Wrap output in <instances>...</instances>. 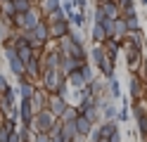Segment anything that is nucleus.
<instances>
[{
	"label": "nucleus",
	"instance_id": "obj_13",
	"mask_svg": "<svg viewBox=\"0 0 147 142\" xmlns=\"http://www.w3.org/2000/svg\"><path fill=\"white\" fill-rule=\"evenodd\" d=\"M22 92H24V97H31V95H33V88H31L29 83H24V85H22Z\"/></svg>",
	"mask_w": 147,
	"mask_h": 142
},
{
	"label": "nucleus",
	"instance_id": "obj_2",
	"mask_svg": "<svg viewBox=\"0 0 147 142\" xmlns=\"http://www.w3.org/2000/svg\"><path fill=\"white\" fill-rule=\"evenodd\" d=\"M22 111H24V114H22V116H24V121H26V123H31V97H26V100H24Z\"/></svg>",
	"mask_w": 147,
	"mask_h": 142
},
{
	"label": "nucleus",
	"instance_id": "obj_14",
	"mask_svg": "<svg viewBox=\"0 0 147 142\" xmlns=\"http://www.w3.org/2000/svg\"><path fill=\"white\" fill-rule=\"evenodd\" d=\"M128 26H131V28H138V19H135L133 12H128Z\"/></svg>",
	"mask_w": 147,
	"mask_h": 142
},
{
	"label": "nucleus",
	"instance_id": "obj_9",
	"mask_svg": "<svg viewBox=\"0 0 147 142\" xmlns=\"http://www.w3.org/2000/svg\"><path fill=\"white\" fill-rule=\"evenodd\" d=\"M138 121H140V130L147 135V116H145V114H142L140 109H138Z\"/></svg>",
	"mask_w": 147,
	"mask_h": 142
},
{
	"label": "nucleus",
	"instance_id": "obj_19",
	"mask_svg": "<svg viewBox=\"0 0 147 142\" xmlns=\"http://www.w3.org/2000/svg\"><path fill=\"white\" fill-rule=\"evenodd\" d=\"M112 92H114V97H119V85H116V81H112Z\"/></svg>",
	"mask_w": 147,
	"mask_h": 142
},
{
	"label": "nucleus",
	"instance_id": "obj_17",
	"mask_svg": "<svg viewBox=\"0 0 147 142\" xmlns=\"http://www.w3.org/2000/svg\"><path fill=\"white\" fill-rule=\"evenodd\" d=\"M105 116L112 118V116H114V107H105Z\"/></svg>",
	"mask_w": 147,
	"mask_h": 142
},
{
	"label": "nucleus",
	"instance_id": "obj_1",
	"mask_svg": "<svg viewBox=\"0 0 147 142\" xmlns=\"http://www.w3.org/2000/svg\"><path fill=\"white\" fill-rule=\"evenodd\" d=\"M19 22H22L24 26H29V28H36V14H33V12H24V14L19 17Z\"/></svg>",
	"mask_w": 147,
	"mask_h": 142
},
{
	"label": "nucleus",
	"instance_id": "obj_18",
	"mask_svg": "<svg viewBox=\"0 0 147 142\" xmlns=\"http://www.w3.org/2000/svg\"><path fill=\"white\" fill-rule=\"evenodd\" d=\"M64 3V9H67V12H71V5H74V0H62Z\"/></svg>",
	"mask_w": 147,
	"mask_h": 142
},
{
	"label": "nucleus",
	"instance_id": "obj_25",
	"mask_svg": "<svg viewBox=\"0 0 147 142\" xmlns=\"http://www.w3.org/2000/svg\"><path fill=\"white\" fill-rule=\"evenodd\" d=\"M100 142H105V140H100Z\"/></svg>",
	"mask_w": 147,
	"mask_h": 142
},
{
	"label": "nucleus",
	"instance_id": "obj_22",
	"mask_svg": "<svg viewBox=\"0 0 147 142\" xmlns=\"http://www.w3.org/2000/svg\"><path fill=\"white\" fill-rule=\"evenodd\" d=\"M38 142H50V140H48V135H45V133H43V135L38 137Z\"/></svg>",
	"mask_w": 147,
	"mask_h": 142
},
{
	"label": "nucleus",
	"instance_id": "obj_21",
	"mask_svg": "<svg viewBox=\"0 0 147 142\" xmlns=\"http://www.w3.org/2000/svg\"><path fill=\"white\" fill-rule=\"evenodd\" d=\"M119 116H121V118H123V121H126V118H128V109H126V107H123V109H121V114H119Z\"/></svg>",
	"mask_w": 147,
	"mask_h": 142
},
{
	"label": "nucleus",
	"instance_id": "obj_20",
	"mask_svg": "<svg viewBox=\"0 0 147 142\" xmlns=\"http://www.w3.org/2000/svg\"><path fill=\"white\" fill-rule=\"evenodd\" d=\"M109 142H119V133H112V135H109Z\"/></svg>",
	"mask_w": 147,
	"mask_h": 142
},
{
	"label": "nucleus",
	"instance_id": "obj_7",
	"mask_svg": "<svg viewBox=\"0 0 147 142\" xmlns=\"http://www.w3.org/2000/svg\"><path fill=\"white\" fill-rule=\"evenodd\" d=\"M45 83H48V88H57V73H55V71H48Z\"/></svg>",
	"mask_w": 147,
	"mask_h": 142
},
{
	"label": "nucleus",
	"instance_id": "obj_10",
	"mask_svg": "<svg viewBox=\"0 0 147 142\" xmlns=\"http://www.w3.org/2000/svg\"><path fill=\"white\" fill-rule=\"evenodd\" d=\"M57 7H59V0H45V9L48 12H57Z\"/></svg>",
	"mask_w": 147,
	"mask_h": 142
},
{
	"label": "nucleus",
	"instance_id": "obj_11",
	"mask_svg": "<svg viewBox=\"0 0 147 142\" xmlns=\"http://www.w3.org/2000/svg\"><path fill=\"white\" fill-rule=\"evenodd\" d=\"M38 123H40L43 128H48V126H52V116H48V114H43V116L38 118Z\"/></svg>",
	"mask_w": 147,
	"mask_h": 142
},
{
	"label": "nucleus",
	"instance_id": "obj_4",
	"mask_svg": "<svg viewBox=\"0 0 147 142\" xmlns=\"http://www.w3.org/2000/svg\"><path fill=\"white\" fill-rule=\"evenodd\" d=\"M76 130H78V126H76V121H69L67 123V126H64V137H74V135H76Z\"/></svg>",
	"mask_w": 147,
	"mask_h": 142
},
{
	"label": "nucleus",
	"instance_id": "obj_23",
	"mask_svg": "<svg viewBox=\"0 0 147 142\" xmlns=\"http://www.w3.org/2000/svg\"><path fill=\"white\" fill-rule=\"evenodd\" d=\"M5 88H7V83H5L3 78H0V90H5Z\"/></svg>",
	"mask_w": 147,
	"mask_h": 142
},
{
	"label": "nucleus",
	"instance_id": "obj_12",
	"mask_svg": "<svg viewBox=\"0 0 147 142\" xmlns=\"http://www.w3.org/2000/svg\"><path fill=\"white\" fill-rule=\"evenodd\" d=\"M119 5H121L126 12H133V0H119Z\"/></svg>",
	"mask_w": 147,
	"mask_h": 142
},
{
	"label": "nucleus",
	"instance_id": "obj_5",
	"mask_svg": "<svg viewBox=\"0 0 147 142\" xmlns=\"http://www.w3.org/2000/svg\"><path fill=\"white\" fill-rule=\"evenodd\" d=\"M14 12H29V0H14Z\"/></svg>",
	"mask_w": 147,
	"mask_h": 142
},
{
	"label": "nucleus",
	"instance_id": "obj_3",
	"mask_svg": "<svg viewBox=\"0 0 147 142\" xmlns=\"http://www.w3.org/2000/svg\"><path fill=\"white\" fill-rule=\"evenodd\" d=\"M102 9H105V14H107L109 19H116V12H119V9H116L114 3H109V0H107V3L102 5Z\"/></svg>",
	"mask_w": 147,
	"mask_h": 142
},
{
	"label": "nucleus",
	"instance_id": "obj_8",
	"mask_svg": "<svg viewBox=\"0 0 147 142\" xmlns=\"http://www.w3.org/2000/svg\"><path fill=\"white\" fill-rule=\"evenodd\" d=\"M100 133H102V137H109L112 133H116V126H114V123H107V126H102Z\"/></svg>",
	"mask_w": 147,
	"mask_h": 142
},
{
	"label": "nucleus",
	"instance_id": "obj_16",
	"mask_svg": "<svg viewBox=\"0 0 147 142\" xmlns=\"http://www.w3.org/2000/svg\"><path fill=\"white\" fill-rule=\"evenodd\" d=\"M74 114H76L74 109H64V118H67V121H74Z\"/></svg>",
	"mask_w": 147,
	"mask_h": 142
},
{
	"label": "nucleus",
	"instance_id": "obj_15",
	"mask_svg": "<svg viewBox=\"0 0 147 142\" xmlns=\"http://www.w3.org/2000/svg\"><path fill=\"white\" fill-rule=\"evenodd\" d=\"M52 109L57 111V114H59V111H64V102H62V100H55V102H52Z\"/></svg>",
	"mask_w": 147,
	"mask_h": 142
},
{
	"label": "nucleus",
	"instance_id": "obj_24",
	"mask_svg": "<svg viewBox=\"0 0 147 142\" xmlns=\"http://www.w3.org/2000/svg\"><path fill=\"white\" fill-rule=\"evenodd\" d=\"M142 3H145V5H147V0H142Z\"/></svg>",
	"mask_w": 147,
	"mask_h": 142
},
{
	"label": "nucleus",
	"instance_id": "obj_6",
	"mask_svg": "<svg viewBox=\"0 0 147 142\" xmlns=\"http://www.w3.org/2000/svg\"><path fill=\"white\" fill-rule=\"evenodd\" d=\"M76 126H78V130H81V133H88V130H90V118H88V116L78 118V121H76Z\"/></svg>",
	"mask_w": 147,
	"mask_h": 142
}]
</instances>
